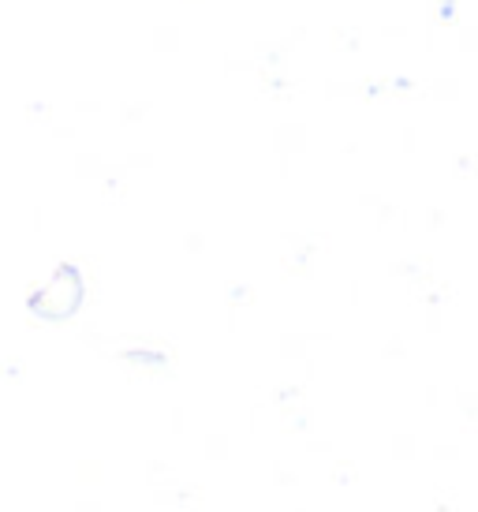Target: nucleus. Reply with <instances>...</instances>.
Masks as SVG:
<instances>
[]
</instances>
